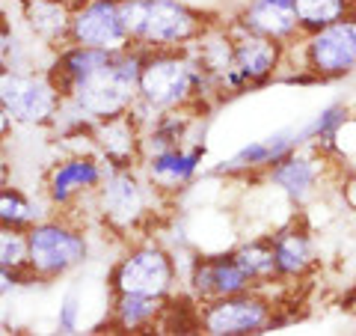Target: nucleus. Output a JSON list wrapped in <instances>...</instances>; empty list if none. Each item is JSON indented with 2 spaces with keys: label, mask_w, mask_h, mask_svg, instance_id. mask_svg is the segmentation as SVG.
<instances>
[{
  "label": "nucleus",
  "mask_w": 356,
  "mask_h": 336,
  "mask_svg": "<svg viewBox=\"0 0 356 336\" xmlns=\"http://www.w3.org/2000/svg\"><path fill=\"white\" fill-rule=\"evenodd\" d=\"M140 48L98 51L69 42L48 63L51 81L60 86L63 98L77 105L89 119L102 122L122 116L137 105Z\"/></svg>",
  "instance_id": "1"
},
{
  "label": "nucleus",
  "mask_w": 356,
  "mask_h": 336,
  "mask_svg": "<svg viewBox=\"0 0 356 336\" xmlns=\"http://www.w3.org/2000/svg\"><path fill=\"white\" fill-rule=\"evenodd\" d=\"M220 102V89L199 69L187 48H158L143 51L137 75V105L134 116L149 122L152 116L175 107H214Z\"/></svg>",
  "instance_id": "2"
},
{
  "label": "nucleus",
  "mask_w": 356,
  "mask_h": 336,
  "mask_svg": "<svg viewBox=\"0 0 356 336\" xmlns=\"http://www.w3.org/2000/svg\"><path fill=\"white\" fill-rule=\"evenodd\" d=\"M131 45L140 51L187 48L220 18V13L187 0H119Z\"/></svg>",
  "instance_id": "3"
},
{
  "label": "nucleus",
  "mask_w": 356,
  "mask_h": 336,
  "mask_svg": "<svg viewBox=\"0 0 356 336\" xmlns=\"http://www.w3.org/2000/svg\"><path fill=\"white\" fill-rule=\"evenodd\" d=\"M89 217L74 211H51L27 229V268L42 283H57L92 259Z\"/></svg>",
  "instance_id": "4"
},
{
  "label": "nucleus",
  "mask_w": 356,
  "mask_h": 336,
  "mask_svg": "<svg viewBox=\"0 0 356 336\" xmlns=\"http://www.w3.org/2000/svg\"><path fill=\"white\" fill-rule=\"evenodd\" d=\"M158 199L161 194L146 182L140 167L137 170H107L104 182L98 185L89 203V220L125 244L137 235L152 232Z\"/></svg>",
  "instance_id": "5"
},
{
  "label": "nucleus",
  "mask_w": 356,
  "mask_h": 336,
  "mask_svg": "<svg viewBox=\"0 0 356 336\" xmlns=\"http://www.w3.org/2000/svg\"><path fill=\"white\" fill-rule=\"evenodd\" d=\"M181 289V271L172 250L158 235H137L122 244L119 259L107 274V292H128L166 300Z\"/></svg>",
  "instance_id": "6"
},
{
  "label": "nucleus",
  "mask_w": 356,
  "mask_h": 336,
  "mask_svg": "<svg viewBox=\"0 0 356 336\" xmlns=\"http://www.w3.org/2000/svg\"><path fill=\"white\" fill-rule=\"evenodd\" d=\"M222 21H226L229 36H232V66L220 84L222 98L243 96L250 89H261V86H270L273 81H280L288 60V45L247 30L229 13H222Z\"/></svg>",
  "instance_id": "7"
},
{
  "label": "nucleus",
  "mask_w": 356,
  "mask_h": 336,
  "mask_svg": "<svg viewBox=\"0 0 356 336\" xmlns=\"http://www.w3.org/2000/svg\"><path fill=\"white\" fill-rule=\"evenodd\" d=\"M291 48L300 54V63L285 69H303L318 84L344 81L356 75V15L336 21L324 30L303 33Z\"/></svg>",
  "instance_id": "8"
},
{
  "label": "nucleus",
  "mask_w": 356,
  "mask_h": 336,
  "mask_svg": "<svg viewBox=\"0 0 356 336\" xmlns=\"http://www.w3.org/2000/svg\"><path fill=\"white\" fill-rule=\"evenodd\" d=\"M0 107L9 114L15 128L48 131L63 107V93L51 81L48 69L39 72L6 69L0 75Z\"/></svg>",
  "instance_id": "9"
},
{
  "label": "nucleus",
  "mask_w": 356,
  "mask_h": 336,
  "mask_svg": "<svg viewBox=\"0 0 356 336\" xmlns=\"http://www.w3.org/2000/svg\"><path fill=\"white\" fill-rule=\"evenodd\" d=\"M107 170L95 152H60V158L44 167L39 190L54 211H81L89 208Z\"/></svg>",
  "instance_id": "10"
},
{
  "label": "nucleus",
  "mask_w": 356,
  "mask_h": 336,
  "mask_svg": "<svg viewBox=\"0 0 356 336\" xmlns=\"http://www.w3.org/2000/svg\"><path fill=\"white\" fill-rule=\"evenodd\" d=\"M273 289H247L238 295L199 304V328L211 336H255L273 330L276 298Z\"/></svg>",
  "instance_id": "11"
},
{
  "label": "nucleus",
  "mask_w": 356,
  "mask_h": 336,
  "mask_svg": "<svg viewBox=\"0 0 356 336\" xmlns=\"http://www.w3.org/2000/svg\"><path fill=\"white\" fill-rule=\"evenodd\" d=\"M330 170V152L318 146H297L264 173V182L280 190L291 206H309L321 194Z\"/></svg>",
  "instance_id": "12"
},
{
  "label": "nucleus",
  "mask_w": 356,
  "mask_h": 336,
  "mask_svg": "<svg viewBox=\"0 0 356 336\" xmlns=\"http://www.w3.org/2000/svg\"><path fill=\"white\" fill-rule=\"evenodd\" d=\"M205 155H208L205 140H191V143H184V146H172V149L146 155L140 164V173L146 176V182L161 194V199L172 203L187 188H193L199 173H202Z\"/></svg>",
  "instance_id": "13"
},
{
  "label": "nucleus",
  "mask_w": 356,
  "mask_h": 336,
  "mask_svg": "<svg viewBox=\"0 0 356 336\" xmlns=\"http://www.w3.org/2000/svg\"><path fill=\"white\" fill-rule=\"evenodd\" d=\"M181 283L199 304L214 298H226V295H238L255 289L252 280L243 274V268L238 265L235 253L232 250H220V253H193L191 262L181 271Z\"/></svg>",
  "instance_id": "14"
},
{
  "label": "nucleus",
  "mask_w": 356,
  "mask_h": 336,
  "mask_svg": "<svg viewBox=\"0 0 356 336\" xmlns=\"http://www.w3.org/2000/svg\"><path fill=\"white\" fill-rule=\"evenodd\" d=\"M69 39L74 45L98 51H125L131 48V36L122 18L119 0H77L72 6V30Z\"/></svg>",
  "instance_id": "15"
},
{
  "label": "nucleus",
  "mask_w": 356,
  "mask_h": 336,
  "mask_svg": "<svg viewBox=\"0 0 356 336\" xmlns=\"http://www.w3.org/2000/svg\"><path fill=\"white\" fill-rule=\"evenodd\" d=\"M273 259H276V277L280 283H306L318 271L321 256L315 244V232L300 217H291L282 227L270 232Z\"/></svg>",
  "instance_id": "16"
},
{
  "label": "nucleus",
  "mask_w": 356,
  "mask_h": 336,
  "mask_svg": "<svg viewBox=\"0 0 356 336\" xmlns=\"http://www.w3.org/2000/svg\"><path fill=\"white\" fill-rule=\"evenodd\" d=\"M92 149L110 170H137L143 164V122L134 110L95 122Z\"/></svg>",
  "instance_id": "17"
},
{
  "label": "nucleus",
  "mask_w": 356,
  "mask_h": 336,
  "mask_svg": "<svg viewBox=\"0 0 356 336\" xmlns=\"http://www.w3.org/2000/svg\"><path fill=\"white\" fill-rule=\"evenodd\" d=\"M300 146L297 140V125H288V128H280L267 137H259V140H250L243 143L238 152H232L229 158H222L217 167H214V176H259V173H267L270 167L285 158L288 152H294Z\"/></svg>",
  "instance_id": "18"
},
{
  "label": "nucleus",
  "mask_w": 356,
  "mask_h": 336,
  "mask_svg": "<svg viewBox=\"0 0 356 336\" xmlns=\"http://www.w3.org/2000/svg\"><path fill=\"white\" fill-rule=\"evenodd\" d=\"M13 6L18 24L24 27L27 36L44 45L51 54H57L72 42V3H63V0H13Z\"/></svg>",
  "instance_id": "19"
},
{
  "label": "nucleus",
  "mask_w": 356,
  "mask_h": 336,
  "mask_svg": "<svg viewBox=\"0 0 356 336\" xmlns=\"http://www.w3.org/2000/svg\"><path fill=\"white\" fill-rule=\"evenodd\" d=\"M229 15L247 30L282 45H294L303 36L294 15V0H238L229 9Z\"/></svg>",
  "instance_id": "20"
},
{
  "label": "nucleus",
  "mask_w": 356,
  "mask_h": 336,
  "mask_svg": "<svg viewBox=\"0 0 356 336\" xmlns=\"http://www.w3.org/2000/svg\"><path fill=\"white\" fill-rule=\"evenodd\" d=\"M161 310H163V300L161 298L116 292V295H110L104 328L107 330H119V333H146V330L158 328Z\"/></svg>",
  "instance_id": "21"
},
{
  "label": "nucleus",
  "mask_w": 356,
  "mask_h": 336,
  "mask_svg": "<svg viewBox=\"0 0 356 336\" xmlns=\"http://www.w3.org/2000/svg\"><path fill=\"white\" fill-rule=\"evenodd\" d=\"M350 122V110L344 102H330L318 110L315 116L303 125H297V140L300 146H318L330 155H336V140L341 128Z\"/></svg>",
  "instance_id": "22"
},
{
  "label": "nucleus",
  "mask_w": 356,
  "mask_h": 336,
  "mask_svg": "<svg viewBox=\"0 0 356 336\" xmlns=\"http://www.w3.org/2000/svg\"><path fill=\"white\" fill-rule=\"evenodd\" d=\"M48 199L27 194L24 188H18L15 182H9L6 188H0V227H13V229H30L33 223H39L44 215H51Z\"/></svg>",
  "instance_id": "23"
},
{
  "label": "nucleus",
  "mask_w": 356,
  "mask_h": 336,
  "mask_svg": "<svg viewBox=\"0 0 356 336\" xmlns=\"http://www.w3.org/2000/svg\"><path fill=\"white\" fill-rule=\"evenodd\" d=\"M238 265L243 268V274L252 280L255 289H270L280 286V277H276V259H273V244L270 235H252V238H243L238 247H232Z\"/></svg>",
  "instance_id": "24"
},
{
  "label": "nucleus",
  "mask_w": 356,
  "mask_h": 336,
  "mask_svg": "<svg viewBox=\"0 0 356 336\" xmlns=\"http://www.w3.org/2000/svg\"><path fill=\"white\" fill-rule=\"evenodd\" d=\"M294 15L300 33H315L356 15V0H294Z\"/></svg>",
  "instance_id": "25"
},
{
  "label": "nucleus",
  "mask_w": 356,
  "mask_h": 336,
  "mask_svg": "<svg viewBox=\"0 0 356 336\" xmlns=\"http://www.w3.org/2000/svg\"><path fill=\"white\" fill-rule=\"evenodd\" d=\"M0 265L3 268H24L27 265V232L0 227Z\"/></svg>",
  "instance_id": "26"
},
{
  "label": "nucleus",
  "mask_w": 356,
  "mask_h": 336,
  "mask_svg": "<svg viewBox=\"0 0 356 336\" xmlns=\"http://www.w3.org/2000/svg\"><path fill=\"white\" fill-rule=\"evenodd\" d=\"M81 321H83V298H81V289L74 286L60 300L57 330L60 333H77V330H81Z\"/></svg>",
  "instance_id": "27"
},
{
  "label": "nucleus",
  "mask_w": 356,
  "mask_h": 336,
  "mask_svg": "<svg viewBox=\"0 0 356 336\" xmlns=\"http://www.w3.org/2000/svg\"><path fill=\"white\" fill-rule=\"evenodd\" d=\"M36 283H42L39 277L30 274V268H3L0 265V298H13L24 289H33Z\"/></svg>",
  "instance_id": "28"
},
{
  "label": "nucleus",
  "mask_w": 356,
  "mask_h": 336,
  "mask_svg": "<svg viewBox=\"0 0 356 336\" xmlns=\"http://www.w3.org/2000/svg\"><path fill=\"white\" fill-rule=\"evenodd\" d=\"M341 199H344V206L356 211V176H348L341 182Z\"/></svg>",
  "instance_id": "29"
},
{
  "label": "nucleus",
  "mask_w": 356,
  "mask_h": 336,
  "mask_svg": "<svg viewBox=\"0 0 356 336\" xmlns=\"http://www.w3.org/2000/svg\"><path fill=\"white\" fill-rule=\"evenodd\" d=\"M13 131H15L13 119H9V114L0 107V149H6V143H9V137H13Z\"/></svg>",
  "instance_id": "30"
},
{
  "label": "nucleus",
  "mask_w": 356,
  "mask_h": 336,
  "mask_svg": "<svg viewBox=\"0 0 356 336\" xmlns=\"http://www.w3.org/2000/svg\"><path fill=\"white\" fill-rule=\"evenodd\" d=\"M13 182V164H9L6 149H0V188H6Z\"/></svg>",
  "instance_id": "31"
},
{
  "label": "nucleus",
  "mask_w": 356,
  "mask_h": 336,
  "mask_svg": "<svg viewBox=\"0 0 356 336\" xmlns=\"http://www.w3.org/2000/svg\"><path fill=\"white\" fill-rule=\"evenodd\" d=\"M6 72V66H3V60H0V75H3Z\"/></svg>",
  "instance_id": "32"
},
{
  "label": "nucleus",
  "mask_w": 356,
  "mask_h": 336,
  "mask_svg": "<svg viewBox=\"0 0 356 336\" xmlns=\"http://www.w3.org/2000/svg\"><path fill=\"white\" fill-rule=\"evenodd\" d=\"M63 3H72V6H74V3H77V0H63Z\"/></svg>",
  "instance_id": "33"
}]
</instances>
